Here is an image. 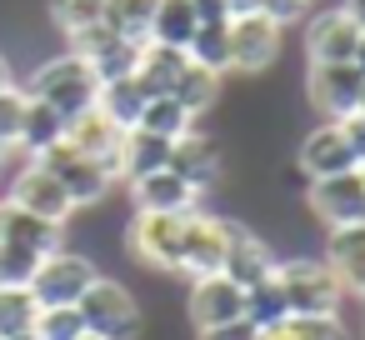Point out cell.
<instances>
[{
    "label": "cell",
    "mask_w": 365,
    "mask_h": 340,
    "mask_svg": "<svg viewBox=\"0 0 365 340\" xmlns=\"http://www.w3.org/2000/svg\"><path fill=\"white\" fill-rule=\"evenodd\" d=\"M26 96H31V101H41V105H51V110H56V115H66V125H71L81 110H91V105H96L101 81H96V71H91L76 51H66V56H51V61H41V66L31 71Z\"/></svg>",
    "instance_id": "obj_1"
},
{
    "label": "cell",
    "mask_w": 365,
    "mask_h": 340,
    "mask_svg": "<svg viewBox=\"0 0 365 340\" xmlns=\"http://www.w3.org/2000/svg\"><path fill=\"white\" fill-rule=\"evenodd\" d=\"M275 280H280V295H285V310L290 315H340V280L325 260H310V255H290V260H275Z\"/></svg>",
    "instance_id": "obj_2"
},
{
    "label": "cell",
    "mask_w": 365,
    "mask_h": 340,
    "mask_svg": "<svg viewBox=\"0 0 365 340\" xmlns=\"http://www.w3.org/2000/svg\"><path fill=\"white\" fill-rule=\"evenodd\" d=\"M81 320H86V335H96V340H140V300L120 285V280H110V275H96V285L81 295Z\"/></svg>",
    "instance_id": "obj_3"
},
{
    "label": "cell",
    "mask_w": 365,
    "mask_h": 340,
    "mask_svg": "<svg viewBox=\"0 0 365 340\" xmlns=\"http://www.w3.org/2000/svg\"><path fill=\"white\" fill-rule=\"evenodd\" d=\"M36 165H46V170L66 185V195L76 200V210H81V205H96V200H106V195L115 190V170L101 165V160H91V155L76 150L71 140H56L51 150H41Z\"/></svg>",
    "instance_id": "obj_4"
},
{
    "label": "cell",
    "mask_w": 365,
    "mask_h": 340,
    "mask_svg": "<svg viewBox=\"0 0 365 340\" xmlns=\"http://www.w3.org/2000/svg\"><path fill=\"white\" fill-rule=\"evenodd\" d=\"M190 215H195V210H190ZM190 215H145V210H135V215H130V235H125L130 255H135L140 265H150V270L180 275L185 220H190Z\"/></svg>",
    "instance_id": "obj_5"
},
{
    "label": "cell",
    "mask_w": 365,
    "mask_h": 340,
    "mask_svg": "<svg viewBox=\"0 0 365 340\" xmlns=\"http://www.w3.org/2000/svg\"><path fill=\"white\" fill-rule=\"evenodd\" d=\"M96 260L91 255H81V250H51L46 260H41V270L31 275V295L41 300V305H81V295L96 285Z\"/></svg>",
    "instance_id": "obj_6"
},
{
    "label": "cell",
    "mask_w": 365,
    "mask_h": 340,
    "mask_svg": "<svg viewBox=\"0 0 365 340\" xmlns=\"http://www.w3.org/2000/svg\"><path fill=\"white\" fill-rule=\"evenodd\" d=\"M0 200H11V205H21V210L51 220V225H61V230H66V220L76 215V200L66 195V185H61L46 165H36V160H26V165L11 175V185L0 190Z\"/></svg>",
    "instance_id": "obj_7"
},
{
    "label": "cell",
    "mask_w": 365,
    "mask_h": 340,
    "mask_svg": "<svg viewBox=\"0 0 365 340\" xmlns=\"http://www.w3.org/2000/svg\"><path fill=\"white\" fill-rule=\"evenodd\" d=\"M71 51L96 71L101 86H106V81H120V76H135V66H140V41H125V36L110 31L106 21L91 26V31H81V36H71Z\"/></svg>",
    "instance_id": "obj_8"
},
{
    "label": "cell",
    "mask_w": 365,
    "mask_h": 340,
    "mask_svg": "<svg viewBox=\"0 0 365 340\" xmlns=\"http://www.w3.org/2000/svg\"><path fill=\"white\" fill-rule=\"evenodd\" d=\"M275 56H280V26L275 21H265L260 11L230 16V71L260 76L275 66Z\"/></svg>",
    "instance_id": "obj_9"
},
{
    "label": "cell",
    "mask_w": 365,
    "mask_h": 340,
    "mask_svg": "<svg viewBox=\"0 0 365 340\" xmlns=\"http://www.w3.org/2000/svg\"><path fill=\"white\" fill-rule=\"evenodd\" d=\"M310 210L335 225H365V170H340L330 180H310Z\"/></svg>",
    "instance_id": "obj_10"
},
{
    "label": "cell",
    "mask_w": 365,
    "mask_h": 340,
    "mask_svg": "<svg viewBox=\"0 0 365 340\" xmlns=\"http://www.w3.org/2000/svg\"><path fill=\"white\" fill-rule=\"evenodd\" d=\"M360 86H365V76L345 61V66H310V76H305V96H310V105L325 115V120H345V115H355L360 110Z\"/></svg>",
    "instance_id": "obj_11"
},
{
    "label": "cell",
    "mask_w": 365,
    "mask_h": 340,
    "mask_svg": "<svg viewBox=\"0 0 365 340\" xmlns=\"http://www.w3.org/2000/svg\"><path fill=\"white\" fill-rule=\"evenodd\" d=\"M225 245H230V220L220 215H190L185 220V255H180V275L200 280V275H220L225 270Z\"/></svg>",
    "instance_id": "obj_12"
},
{
    "label": "cell",
    "mask_w": 365,
    "mask_h": 340,
    "mask_svg": "<svg viewBox=\"0 0 365 340\" xmlns=\"http://www.w3.org/2000/svg\"><path fill=\"white\" fill-rule=\"evenodd\" d=\"M360 26L335 6V11H320V16H310V26H305V51H310V66H355V46H360Z\"/></svg>",
    "instance_id": "obj_13"
},
{
    "label": "cell",
    "mask_w": 365,
    "mask_h": 340,
    "mask_svg": "<svg viewBox=\"0 0 365 340\" xmlns=\"http://www.w3.org/2000/svg\"><path fill=\"white\" fill-rule=\"evenodd\" d=\"M185 310H190L195 330H215V325H230L245 315V290L230 275H200V280H190Z\"/></svg>",
    "instance_id": "obj_14"
},
{
    "label": "cell",
    "mask_w": 365,
    "mask_h": 340,
    "mask_svg": "<svg viewBox=\"0 0 365 340\" xmlns=\"http://www.w3.org/2000/svg\"><path fill=\"white\" fill-rule=\"evenodd\" d=\"M165 170H175L185 185H195V190H210L215 180H220V170H225V160H220V145L205 135V130H185L180 140H170V165Z\"/></svg>",
    "instance_id": "obj_15"
},
{
    "label": "cell",
    "mask_w": 365,
    "mask_h": 340,
    "mask_svg": "<svg viewBox=\"0 0 365 340\" xmlns=\"http://www.w3.org/2000/svg\"><path fill=\"white\" fill-rule=\"evenodd\" d=\"M66 140L76 145V150H86L91 160H101V165H110L115 170V180H120V140H125V130L106 115V110H81L71 125H66Z\"/></svg>",
    "instance_id": "obj_16"
},
{
    "label": "cell",
    "mask_w": 365,
    "mask_h": 340,
    "mask_svg": "<svg viewBox=\"0 0 365 340\" xmlns=\"http://www.w3.org/2000/svg\"><path fill=\"white\" fill-rule=\"evenodd\" d=\"M130 200H135V210H145V215H190L195 200H200V190L185 185L175 170H155V175L130 180Z\"/></svg>",
    "instance_id": "obj_17"
},
{
    "label": "cell",
    "mask_w": 365,
    "mask_h": 340,
    "mask_svg": "<svg viewBox=\"0 0 365 340\" xmlns=\"http://www.w3.org/2000/svg\"><path fill=\"white\" fill-rule=\"evenodd\" d=\"M0 245H16V250H31V255L46 260L51 250L66 245V230L31 215V210H21V205H11V200H0Z\"/></svg>",
    "instance_id": "obj_18"
},
{
    "label": "cell",
    "mask_w": 365,
    "mask_h": 340,
    "mask_svg": "<svg viewBox=\"0 0 365 340\" xmlns=\"http://www.w3.org/2000/svg\"><path fill=\"white\" fill-rule=\"evenodd\" d=\"M295 160H300V170H305L310 180H330V175H340V170H355V155H350V145H345V135H340L335 120L315 125V130L300 140Z\"/></svg>",
    "instance_id": "obj_19"
},
{
    "label": "cell",
    "mask_w": 365,
    "mask_h": 340,
    "mask_svg": "<svg viewBox=\"0 0 365 340\" xmlns=\"http://www.w3.org/2000/svg\"><path fill=\"white\" fill-rule=\"evenodd\" d=\"M270 270H275V255H270V245L260 240V230L230 220V245H225V270H220V275H230L240 290H250V285L265 280Z\"/></svg>",
    "instance_id": "obj_20"
},
{
    "label": "cell",
    "mask_w": 365,
    "mask_h": 340,
    "mask_svg": "<svg viewBox=\"0 0 365 340\" xmlns=\"http://www.w3.org/2000/svg\"><path fill=\"white\" fill-rule=\"evenodd\" d=\"M325 265L335 270L340 290L365 295V225H335L325 240Z\"/></svg>",
    "instance_id": "obj_21"
},
{
    "label": "cell",
    "mask_w": 365,
    "mask_h": 340,
    "mask_svg": "<svg viewBox=\"0 0 365 340\" xmlns=\"http://www.w3.org/2000/svg\"><path fill=\"white\" fill-rule=\"evenodd\" d=\"M170 165V140H160V135H150V130H125V140H120V180L130 185V180H140V175H155V170H165Z\"/></svg>",
    "instance_id": "obj_22"
},
{
    "label": "cell",
    "mask_w": 365,
    "mask_h": 340,
    "mask_svg": "<svg viewBox=\"0 0 365 340\" xmlns=\"http://www.w3.org/2000/svg\"><path fill=\"white\" fill-rule=\"evenodd\" d=\"M185 66H190V56H185V51H175V46H150V41H145V46H140L135 81L145 86V96H170Z\"/></svg>",
    "instance_id": "obj_23"
},
{
    "label": "cell",
    "mask_w": 365,
    "mask_h": 340,
    "mask_svg": "<svg viewBox=\"0 0 365 340\" xmlns=\"http://www.w3.org/2000/svg\"><path fill=\"white\" fill-rule=\"evenodd\" d=\"M145 86L135 81V76H120V81H106L101 86V96H96V110H106L120 130H135L140 125V110H145Z\"/></svg>",
    "instance_id": "obj_24"
},
{
    "label": "cell",
    "mask_w": 365,
    "mask_h": 340,
    "mask_svg": "<svg viewBox=\"0 0 365 340\" xmlns=\"http://www.w3.org/2000/svg\"><path fill=\"white\" fill-rule=\"evenodd\" d=\"M200 31V21H195V6L190 0H160L155 6V16H150V46H175V51H185L190 46V36Z\"/></svg>",
    "instance_id": "obj_25"
},
{
    "label": "cell",
    "mask_w": 365,
    "mask_h": 340,
    "mask_svg": "<svg viewBox=\"0 0 365 340\" xmlns=\"http://www.w3.org/2000/svg\"><path fill=\"white\" fill-rule=\"evenodd\" d=\"M56 140H66V115H56V110H51V105H41V101H31L26 125H21V145H16V155L36 160V155H41V150H51Z\"/></svg>",
    "instance_id": "obj_26"
},
{
    "label": "cell",
    "mask_w": 365,
    "mask_h": 340,
    "mask_svg": "<svg viewBox=\"0 0 365 340\" xmlns=\"http://www.w3.org/2000/svg\"><path fill=\"white\" fill-rule=\"evenodd\" d=\"M170 96H175L195 120H200V115H205V110H215V101H220V76L190 61V66L180 71V81H175V91H170Z\"/></svg>",
    "instance_id": "obj_27"
},
{
    "label": "cell",
    "mask_w": 365,
    "mask_h": 340,
    "mask_svg": "<svg viewBox=\"0 0 365 340\" xmlns=\"http://www.w3.org/2000/svg\"><path fill=\"white\" fill-rule=\"evenodd\" d=\"M140 130L160 135V140H180L185 130H195V115L175 101V96H150L140 110Z\"/></svg>",
    "instance_id": "obj_28"
},
{
    "label": "cell",
    "mask_w": 365,
    "mask_h": 340,
    "mask_svg": "<svg viewBox=\"0 0 365 340\" xmlns=\"http://www.w3.org/2000/svg\"><path fill=\"white\" fill-rule=\"evenodd\" d=\"M245 320H250L255 330H275L280 320H290V310H285V295H280V280H275V270L245 290Z\"/></svg>",
    "instance_id": "obj_29"
},
{
    "label": "cell",
    "mask_w": 365,
    "mask_h": 340,
    "mask_svg": "<svg viewBox=\"0 0 365 340\" xmlns=\"http://www.w3.org/2000/svg\"><path fill=\"white\" fill-rule=\"evenodd\" d=\"M41 315V300L31 295V285H0V340L6 335H31Z\"/></svg>",
    "instance_id": "obj_30"
},
{
    "label": "cell",
    "mask_w": 365,
    "mask_h": 340,
    "mask_svg": "<svg viewBox=\"0 0 365 340\" xmlns=\"http://www.w3.org/2000/svg\"><path fill=\"white\" fill-rule=\"evenodd\" d=\"M185 56H190L195 66H205V71L225 76V71H230V21H225V26H200V31L190 36Z\"/></svg>",
    "instance_id": "obj_31"
},
{
    "label": "cell",
    "mask_w": 365,
    "mask_h": 340,
    "mask_svg": "<svg viewBox=\"0 0 365 340\" xmlns=\"http://www.w3.org/2000/svg\"><path fill=\"white\" fill-rule=\"evenodd\" d=\"M155 6H160V0H106V26L120 31L125 41H140V46H145Z\"/></svg>",
    "instance_id": "obj_32"
},
{
    "label": "cell",
    "mask_w": 365,
    "mask_h": 340,
    "mask_svg": "<svg viewBox=\"0 0 365 340\" xmlns=\"http://www.w3.org/2000/svg\"><path fill=\"white\" fill-rule=\"evenodd\" d=\"M101 21H106V0H51V26L66 41L91 31V26H101Z\"/></svg>",
    "instance_id": "obj_33"
},
{
    "label": "cell",
    "mask_w": 365,
    "mask_h": 340,
    "mask_svg": "<svg viewBox=\"0 0 365 340\" xmlns=\"http://www.w3.org/2000/svg\"><path fill=\"white\" fill-rule=\"evenodd\" d=\"M81 335H86V320L76 305H41L36 340H81Z\"/></svg>",
    "instance_id": "obj_34"
},
{
    "label": "cell",
    "mask_w": 365,
    "mask_h": 340,
    "mask_svg": "<svg viewBox=\"0 0 365 340\" xmlns=\"http://www.w3.org/2000/svg\"><path fill=\"white\" fill-rule=\"evenodd\" d=\"M26 110H31V96H26V86H6L0 91V145H21V125H26Z\"/></svg>",
    "instance_id": "obj_35"
},
{
    "label": "cell",
    "mask_w": 365,
    "mask_h": 340,
    "mask_svg": "<svg viewBox=\"0 0 365 340\" xmlns=\"http://www.w3.org/2000/svg\"><path fill=\"white\" fill-rule=\"evenodd\" d=\"M36 270H41V255L16 250V245H0V285H31Z\"/></svg>",
    "instance_id": "obj_36"
},
{
    "label": "cell",
    "mask_w": 365,
    "mask_h": 340,
    "mask_svg": "<svg viewBox=\"0 0 365 340\" xmlns=\"http://www.w3.org/2000/svg\"><path fill=\"white\" fill-rule=\"evenodd\" d=\"M300 340H345V325H340V315H290L285 320Z\"/></svg>",
    "instance_id": "obj_37"
},
{
    "label": "cell",
    "mask_w": 365,
    "mask_h": 340,
    "mask_svg": "<svg viewBox=\"0 0 365 340\" xmlns=\"http://www.w3.org/2000/svg\"><path fill=\"white\" fill-rule=\"evenodd\" d=\"M305 6H310V0H255V11H260L265 21H275L280 31H285L290 21H300V16H305Z\"/></svg>",
    "instance_id": "obj_38"
},
{
    "label": "cell",
    "mask_w": 365,
    "mask_h": 340,
    "mask_svg": "<svg viewBox=\"0 0 365 340\" xmlns=\"http://www.w3.org/2000/svg\"><path fill=\"white\" fill-rule=\"evenodd\" d=\"M335 125H340V135H345L355 165H365V110H355V115H345V120H335Z\"/></svg>",
    "instance_id": "obj_39"
},
{
    "label": "cell",
    "mask_w": 365,
    "mask_h": 340,
    "mask_svg": "<svg viewBox=\"0 0 365 340\" xmlns=\"http://www.w3.org/2000/svg\"><path fill=\"white\" fill-rule=\"evenodd\" d=\"M200 340H260V330L240 315V320H230V325H215V330H200Z\"/></svg>",
    "instance_id": "obj_40"
},
{
    "label": "cell",
    "mask_w": 365,
    "mask_h": 340,
    "mask_svg": "<svg viewBox=\"0 0 365 340\" xmlns=\"http://www.w3.org/2000/svg\"><path fill=\"white\" fill-rule=\"evenodd\" d=\"M190 6H195V21L200 26H225L235 11H230V0H190Z\"/></svg>",
    "instance_id": "obj_41"
},
{
    "label": "cell",
    "mask_w": 365,
    "mask_h": 340,
    "mask_svg": "<svg viewBox=\"0 0 365 340\" xmlns=\"http://www.w3.org/2000/svg\"><path fill=\"white\" fill-rule=\"evenodd\" d=\"M340 11H345V16H350V21H355V26L365 31V0H345V6H340Z\"/></svg>",
    "instance_id": "obj_42"
},
{
    "label": "cell",
    "mask_w": 365,
    "mask_h": 340,
    "mask_svg": "<svg viewBox=\"0 0 365 340\" xmlns=\"http://www.w3.org/2000/svg\"><path fill=\"white\" fill-rule=\"evenodd\" d=\"M260 340H300V335H295V330H290V325H285V320H280V325H275V330H260Z\"/></svg>",
    "instance_id": "obj_43"
},
{
    "label": "cell",
    "mask_w": 365,
    "mask_h": 340,
    "mask_svg": "<svg viewBox=\"0 0 365 340\" xmlns=\"http://www.w3.org/2000/svg\"><path fill=\"white\" fill-rule=\"evenodd\" d=\"M355 71L365 76V36H360V46H355Z\"/></svg>",
    "instance_id": "obj_44"
},
{
    "label": "cell",
    "mask_w": 365,
    "mask_h": 340,
    "mask_svg": "<svg viewBox=\"0 0 365 340\" xmlns=\"http://www.w3.org/2000/svg\"><path fill=\"white\" fill-rule=\"evenodd\" d=\"M6 86H11V61L0 56V91H6Z\"/></svg>",
    "instance_id": "obj_45"
},
{
    "label": "cell",
    "mask_w": 365,
    "mask_h": 340,
    "mask_svg": "<svg viewBox=\"0 0 365 340\" xmlns=\"http://www.w3.org/2000/svg\"><path fill=\"white\" fill-rule=\"evenodd\" d=\"M230 11L240 16V11H255V0H230Z\"/></svg>",
    "instance_id": "obj_46"
},
{
    "label": "cell",
    "mask_w": 365,
    "mask_h": 340,
    "mask_svg": "<svg viewBox=\"0 0 365 340\" xmlns=\"http://www.w3.org/2000/svg\"><path fill=\"white\" fill-rule=\"evenodd\" d=\"M11 155H16V150H11V145H0V165H6V160H11Z\"/></svg>",
    "instance_id": "obj_47"
},
{
    "label": "cell",
    "mask_w": 365,
    "mask_h": 340,
    "mask_svg": "<svg viewBox=\"0 0 365 340\" xmlns=\"http://www.w3.org/2000/svg\"><path fill=\"white\" fill-rule=\"evenodd\" d=\"M6 340H36V330H31V335H6Z\"/></svg>",
    "instance_id": "obj_48"
},
{
    "label": "cell",
    "mask_w": 365,
    "mask_h": 340,
    "mask_svg": "<svg viewBox=\"0 0 365 340\" xmlns=\"http://www.w3.org/2000/svg\"><path fill=\"white\" fill-rule=\"evenodd\" d=\"M360 110H365V86H360Z\"/></svg>",
    "instance_id": "obj_49"
},
{
    "label": "cell",
    "mask_w": 365,
    "mask_h": 340,
    "mask_svg": "<svg viewBox=\"0 0 365 340\" xmlns=\"http://www.w3.org/2000/svg\"><path fill=\"white\" fill-rule=\"evenodd\" d=\"M81 340H96V335H81Z\"/></svg>",
    "instance_id": "obj_50"
},
{
    "label": "cell",
    "mask_w": 365,
    "mask_h": 340,
    "mask_svg": "<svg viewBox=\"0 0 365 340\" xmlns=\"http://www.w3.org/2000/svg\"><path fill=\"white\" fill-rule=\"evenodd\" d=\"M360 170H365V165H360Z\"/></svg>",
    "instance_id": "obj_51"
}]
</instances>
